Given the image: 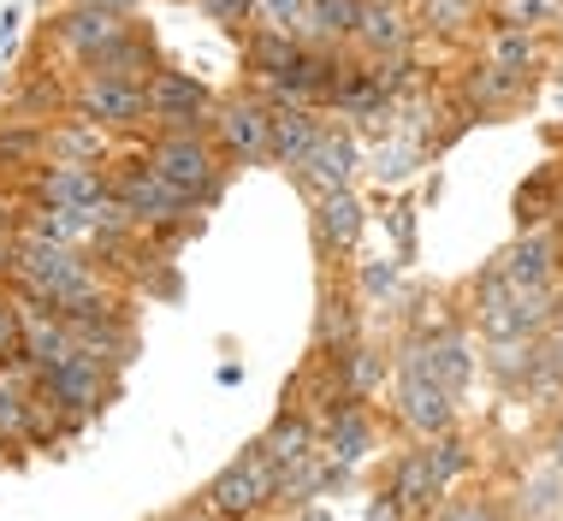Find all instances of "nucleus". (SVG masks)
<instances>
[{"instance_id":"obj_1","label":"nucleus","mask_w":563,"mask_h":521,"mask_svg":"<svg viewBox=\"0 0 563 521\" xmlns=\"http://www.w3.org/2000/svg\"><path fill=\"white\" fill-rule=\"evenodd\" d=\"M119 367L113 362H101V356H89V350H71L66 362H54L48 374H36V397L59 415V426H84V421H96L101 409H108V397L119 391Z\"/></svg>"},{"instance_id":"obj_2","label":"nucleus","mask_w":563,"mask_h":521,"mask_svg":"<svg viewBox=\"0 0 563 521\" xmlns=\"http://www.w3.org/2000/svg\"><path fill=\"white\" fill-rule=\"evenodd\" d=\"M148 166L161 173V184H173L190 208H208L225 190V155L214 148L208 131H173L148 143Z\"/></svg>"},{"instance_id":"obj_3","label":"nucleus","mask_w":563,"mask_h":521,"mask_svg":"<svg viewBox=\"0 0 563 521\" xmlns=\"http://www.w3.org/2000/svg\"><path fill=\"white\" fill-rule=\"evenodd\" d=\"M391 374H398V421L409 439H439L456 426V397L439 386V379L421 367V344L404 339L398 356H391Z\"/></svg>"},{"instance_id":"obj_4","label":"nucleus","mask_w":563,"mask_h":521,"mask_svg":"<svg viewBox=\"0 0 563 521\" xmlns=\"http://www.w3.org/2000/svg\"><path fill=\"white\" fill-rule=\"evenodd\" d=\"M273 486H279V468L262 456V444H250L202 486V510H214L220 521H255L262 510H273Z\"/></svg>"},{"instance_id":"obj_5","label":"nucleus","mask_w":563,"mask_h":521,"mask_svg":"<svg viewBox=\"0 0 563 521\" xmlns=\"http://www.w3.org/2000/svg\"><path fill=\"white\" fill-rule=\"evenodd\" d=\"M108 184H113V202L136 225H190V213H196L173 184H161V173L148 166V148L131 160H108Z\"/></svg>"},{"instance_id":"obj_6","label":"nucleus","mask_w":563,"mask_h":521,"mask_svg":"<svg viewBox=\"0 0 563 521\" xmlns=\"http://www.w3.org/2000/svg\"><path fill=\"white\" fill-rule=\"evenodd\" d=\"M214 107H220V96L208 84H196L190 71L161 66L155 78H148V125H155L161 136H173V131H208Z\"/></svg>"},{"instance_id":"obj_7","label":"nucleus","mask_w":563,"mask_h":521,"mask_svg":"<svg viewBox=\"0 0 563 521\" xmlns=\"http://www.w3.org/2000/svg\"><path fill=\"white\" fill-rule=\"evenodd\" d=\"M71 113L101 125L108 136H131L148 125V84H119V78H84L71 84Z\"/></svg>"},{"instance_id":"obj_8","label":"nucleus","mask_w":563,"mask_h":521,"mask_svg":"<svg viewBox=\"0 0 563 521\" xmlns=\"http://www.w3.org/2000/svg\"><path fill=\"white\" fill-rule=\"evenodd\" d=\"M267 125H273V107L262 96H232L214 107V119H208V136H214V148L225 155V166H250V160H267Z\"/></svg>"},{"instance_id":"obj_9","label":"nucleus","mask_w":563,"mask_h":521,"mask_svg":"<svg viewBox=\"0 0 563 521\" xmlns=\"http://www.w3.org/2000/svg\"><path fill=\"white\" fill-rule=\"evenodd\" d=\"M30 196L36 208H108L113 202V184H108V166H36L30 173Z\"/></svg>"},{"instance_id":"obj_10","label":"nucleus","mask_w":563,"mask_h":521,"mask_svg":"<svg viewBox=\"0 0 563 521\" xmlns=\"http://www.w3.org/2000/svg\"><path fill=\"white\" fill-rule=\"evenodd\" d=\"M297 190L309 196H327V190H350V178H356V136H350L344 125H327L321 143L309 148V160L297 166Z\"/></svg>"},{"instance_id":"obj_11","label":"nucleus","mask_w":563,"mask_h":521,"mask_svg":"<svg viewBox=\"0 0 563 521\" xmlns=\"http://www.w3.org/2000/svg\"><path fill=\"white\" fill-rule=\"evenodd\" d=\"M475 326H481L486 344L534 339V332H528V320H522V297H516V285H510L498 267H486L481 285H475Z\"/></svg>"},{"instance_id":"obj_12","label":"nucleus","mask_w":563,"mask_h":521,"mask_svg":"<svg viewBox=\"0 0 563 521\" xmlns=\"http://www.w3.org/2000/svg\"><path fill=\"white\" fill-rule=\"evenodd\" d=\"M125 19H113V12H96V7H71V12H59V19L48 24V36H54V48L59 54H71L78 66H89L96 54H108L119 36H125Z\"/></svg>"},{"instance_id":"obj_13","label":"nucleus","mask_w":563,"mask_h":521,"mask_svg":"<svg viewBox=\"0 0 563 521\" xmlns=\"http://www.w3.org/2000/svg\"><path fill=\"white\" fill-rule=\"evenodd\" d=\"M558 255H563V232H545V225H528L522 237L510 243L505 255L493 260L498 273L516 290H534V285H558Z\"/></svg>"},{"instance_id":"obj_14","label":"nucleus","mask_w":563,"mask_h":521,"mask_svg":"<svg viewBox=\"0 0 563 521\" xmlns=\"http://www.w3.org/2000/svg\"><path fill=\"white\" fill-rule=\"evenodd\" d=\"M409 36H416V24H409L404 0H362V19H356L362 59H404Z\"/></svg>"},{"instance_id":"obj_15","label":"nucleus","mask_w":563,"mask_h":521,"mask_svg":"<svg viewBox=\"0 0 563 521\" xmlns=\"http://www.w3.org/2000/svg\"><path fill=\"white\" fill-rule=\"evenodd\" d=\"M24 302V297H19ZM78 339H71V320L48 309V302H24V367L30 374H48L54 362H66Z\"/></svg>"},{"instance_id":"obj_16","label":"nucleus","mask_w":563,"mask_h":521,"mask_svg":"<svg viewBox=\"0 0 563 521\" xmlns=\"http://www.w3.org/2000/svg\"><path fill=\"white\" fill-rule=\"evenodd\" d=\"M391 503H398V516L404 521H421V516H433V503L445 498V486H439V474L428 463V444L416 439V451H404L398 456V468H391Z\"/></svg>"},{"instance_id":"obj_17","label":"nucleus","mask_w":563,"mask_h":521,"mask_svg":"<svg viewBox=\"0 0 563 521\" xmlns=\"http://www.w3.org/2000/svg\"><path fill=\"white\" fill-rule=\"evenodd\" d=\"M327 119L321 107H273V125H267V160H279L285 173H297L309 160V148L321 143Z\"/></svg>"},{"instance_id":"obj_18","label":"nucleus","mask_w":563,"mask_h":521,"mask_svg":"<svg viewBox=\"0 0 563 521\" xmlns=\"http://www.w3.org/2000/svg\"><path fill=\"white\" fill-rule=\"evenodd\" d=\"M416 344H421V367H428V374H433L451 397H463L468 386H475L481 356H475V339H468L463 326L439 332V339H416Z\"/></svg>"},{"instance_id":"obj_19","label":"nucleus","mask_w":563,"mask_h":521,"mask_svg":"<svg viewBox=\"0 0 563 521\" xmlns=\"http://www.w3.org/2000/svg\"><path fill=\"white\" fill-rule=\"evenodd\" d=\"M362 232H368V213H362V202H356L350 190L314 196V237H321V250H332V255H356Z\"/></svg>"},{"instance_id":"obj_20","label":"nucleus","mask_w":563,"mask_h":521,"mask_svg":"<svg viewBox=\"0 0 563 521\" xmlns=\"http://www.w3.org/2000/svg\"><path fill=\"white\" fill-rule=\"evenodd\" d=\"M48 160H59V166H108L113 160V136L101 125H89V119H78V113H66V119L48 125Z\"/></svg>"},{"instance_id":"obj_21","label":"nucleus","mask_w":563,"mask_h":521,"mask_svg":"<svg viewBox=\"0 0 563 521\" xmlns=\"http://www.w3.org/2000/svg\"><path fill=\"white\" fill-rule=\"evenodd\" d=\"M374 451V415H368V403H350V409H339L332 421H321V456L332 468H356L362 456Z\"/></svg>"},{"instance_id":"obj_22","label":"nucleus","mask_w":563,"mask_h":521,"mask_svg":"<svg viewBox=\"0 0 563 521\" xmlns=\"http://www.w3.org/2000/svg\"><path fill=\"white\" fill-rule=\"evenodd\" d=\"M255 444H262V456L273 468H291V463H302V456L321 451V426H314V415H302V409H279Z\"/></svg>"},{"instance_id":"obj_23","label":"nucleus","mask_w":563,"mask_h":521,"mask_svg":"<svg viewBox=\"0 0 563 521\" xmlns=\"http://www.w3.org/2000/svg\"><path fill=\"white\" fill-rule=\"evenodd\" d=\"M161 71V54H155V42L143 36V30H125V36L113 42L108 54H96L84 66V78H119V84H148Z\"/></svg>"},{"instance_id":"obj_24","label":"nucleus","mask_w":563,"mask_h":521,"mask_svg":"<svg viewBox=\"0 0 563 521\" xmlns=\"http://www.w3.org/2000/svg\"><path fill=\"white\" fill-rule=\"evenodd\" d=\"M30 421H36V374L24 362L0 367V444H30Z\"/></svg>"},{"instance_id":"obj_25","label":"nucleus","mask_w":563,"mask_h":521,"mask_svg":"<svg viewBox=\"0 0 563 521\" xmlns=\"http://www.w3.org/2000/svg\"><path fill=\"white\" fill-rule=\"evenodd\" d=\"M332 480H339V468H332L321 451H314V456H302V463L279 468V486H273V510H291V516L314 510V498H321Z\"/></svg>"},{"instance_id":"obj_26","label":"nucleus","mask_w":563,"mask_h":521,"mask_svg":"<svg viewBox=\"0 0 563 521\" xmlns=\"http://www.w3.org/2000/svg\"><path fill=\"white\" fill-rule=\"evenodd\" d=\"M302 48H309L302 36H279V30H255V36H250V48H243V59H250L255 84L273 89V84H285V78H291V66L302 59Z\"/></svg>"},{"instance_id":"obj_27","label":"nucleus","mask_w":563,"mask_h":521,"mask_svg":"<svg viewBox=\"0 0 563 521\" xmlns=\"http://www.w3.org/2000/svg\"><path fill=\"white\" fill-rule=\"evenodd\" d=\"M339 379H344V397H350V403H368V397H379V386L391 379V356L356 339L350 350H339Z\"/></svg>"},{"instance_id":"obj_28","label":"nucleus","mask_w":563,"mask_h":521,"mask_svg":"<svg viewBox=\"0 0 563 521\" xmlns=\"http://www.w3.org/2000/svg\"><path fill=\"white\" fill-rule=\"evenodd\" d=\"M356 19H362V0H309L302 42H314V48H344V42H356Z\"/></svg>"},{"instance_id":"obj_29","label":"nucleus","mask_w":563,"mask_h":521,"mask_svg":"<svg viewBox=\"0 0 563 521\" xmlns=\"http://www.w3.org/2000/svg\"><path fill=\"white\" fill-rule=\"evenodd\" d=\"M486 0H416V30H433V36H468L481 24Z\"/></svg>"},{"instance_id":"obj_30","label":"nucleus","mask_w":563,"mask_h":521,"mask_svg":"<svg viewBox=\"0 0 563 521\" xmlns=\"http://www.w3.org/2000/svg\"><path fill=\"white\" fill-rule=\"evenodd\" d=\"M327 344H332V356L356 344V302L350 297H327L321 320H314V350H327Z\"/></svg>"},{"instance_id":"obj_31","label":"nucleus","mask_w":563,"mask_h":521,"mask_svg":"<svg viewBox=\"0 0 563 521\" xmlns=\"http://www.w3.org/2000/svg\"><path fill=\"white\" fill-rule=\"evenodd\" d=\"M534 36H528V24H493V59L486 66H505V71H528L534 66Z\"/></svg>"},{"instance_id":"obj_32","label":"nucleus","mask_w":563,"mask_h":521,"mask_svg":"<svg viewBox=\"0 0 563 521\" xmlns=\"http://www.w3.org/2000/svg\"><path fill=\"white\" fill-rule=\"evenodd\" d=\"M421 444H428V463H433V474H439V486H445V492L463 480L468 468H475V456H468V444L456 439V433H439V439H421Z\"/></svg>"},{"instance_id":"obj_33","label":"nucleus","mask_w":563,"mask_h":521,"mask_svg":"<svg viewBox=\"0 0 563 521\" xmlns=\"http://www.w3.org/2000/svg\"><path fill=\"white\" fill-rule=\"evenodd\" d=\"M510 96H522V71H505V66L468 71V101H475V107H498Z\"/></svg>"},{"instance_id":"obj_34","label":"nucleus","mask_w":563,"mask_h":521,"mask_svg":"<svg viewBox=\"0 0 563 521\" xmlns=\"http://www.w3.org/2000/svg\"><path fill=\"white\" fill-rule=\"evenodd\" d=\"M24 362V302L12 285H0V367Z\"/></svg>"},{"instance_id":"obj_35","label":"nucleus","mask_w":563,"mask_h":521,"mask_svg":"<svg viewBox=\"0 0 563 521\" xmlns=\"http://www.w3.org/2000/svg\"><path fill=\"white\" fill-rule=\"evenodd\" d=\"M255 30H279V36H302L309 24V0H255Z\"/></svg>"},{"instance_id":"obj_36","label":"nucleus","mask_w":563,"mask_h":521,"mask_svg":"<svg viewBox=\"0 0 563 521\" xmlns=\"http://www.w3.org/2000/svg\"><path fill=\"white\" fill-rule=\"evenodd\" d=\"M356 290L368 302L391 297V290H398V267H391V260H362V267H356Z\"/></svg>"},{"instance_id":"obj_37","label":"nucleus","mask_w":563,"mask_h":521,"mask_svg":"<svg viewBox=\"0 0 563 521\" xmlns=\"http://www.w3.org/2000/svg\"><path fill=\"white\" fill-rule=\"evenodd\" d=\"M545 196H552V173H540V178L528 184L522 196H516V220H522V232H528V225H540V220H545Z\"/></svg>"},{"instance_id":"obj_38","label":"nucleus","mask_w":563,"mask_h":521,"mask_svg":"<svg viewBox=\"0 0 563 521\" xmlns=\"http://www.w3.org/2000/svg\"><path fill=\"white\" fill-rule=\"evenodd\" d=\"M196 7H202L220 30H243L255 19V0H196Z\"/></svg>"},{"instance_id":"obj_39","label":"nucleus","mask_w":563,"mask_h":521,"mask_svg":"<svg viewBox=\"0 0 563 521\" xmlns=\"http://www.w3.org/2000/svg\"><path fill=\"white\" fill-rule=\"evenodd\" d=\"M552 492H563V474L558 468H545L534 486H528V516H545V510H558V498Z\"/></svg>"},{"instance_id":"obj_40","label":"nucleus","mask_w":563,"mask_h":521,"mask_svg":"<svg viewBox=\"0 0 563 521\" xmlns=\"http://www.w3.org/2000/svg\"><path fill=\"white\" fill-rule=\"evenodd\" d=\"M439 521H505V516H498V503H486V498H463V503H451Z\"/></svg>"},{"instance_id":"obj_41","label":"nucleus","mask_w":563,"mask_h":521,"mask_svg":"<svg viewBox=\"0 0 563 521\" xmlns=\"http://www.w3.org/2000/svg\"><path fill=\"white\" fill-rule=\"evenodd\" d=\"M540 344H545V356H552V367L563 374V314L552 320V326H545V339H540Z\"/></svg>"},{"instance_id":"obj_42","label":"nucleus","mask_w":563,"mask_h":521,"mask_svg":"<svg viewBox=\"0 0 563 521\" xmlns=\"http://www.w3.org/2000/svg\"><path fill=\"white\" fill-rule=\"evenodd\" d=\"M78 7H96V12H113V19H131L143 0H78Z\"/></svg>"},{"instance_id":"obj_43","label":"nucleus","mask_w":563,"mask_h":521,"mask_svg":"<svg viewBox=\"0 0 563 521\" xmlns=\"http://www.w3.org/2000/svg\"><path fill=\"white\" fill-rule=\"evenodd\" d=\"M545 451H552V468L563 474V415H558V426H552V439H545Z\"/></svg>"},{"instance_id":"obj_44","label":"nucleus","mask_w":563,"mask_h":521,"mask_svg":"<svg viewBox=\"0 0 563 521\" xmlns=\"http://www.w3.org/2000/svg\"><path fill=\"white\" fill-rule=\"evenodd\" d=\"M173 521H220V516H214V510H202V503H196V510H178Z\"/></svg>"},{"instance_id":"obj_45","label":"nucleus","mask_w":563,"mask_h":521,"mask_svg":"<svg viewBox=\"0 0 563 521\" xmlns=\"http://www.w3.org/2000/svg\"><path fill=\"white\" fill-rule=\"evenodd\" d=\"M302 521H332L327 510H302Z\"/></svg>"},{"instance_id":"obj_46","label":"nucleus","mask_w":563,"mask_h":521,"mask_svg":"<svg viewBox=\"0 0 563 521\" xmlns=\"http://www.w3.org/2000/svg\"><path fill=\"white\" fill-rule=\"evenodd\" d=\"M558 232H563V196H558Z\"/></svg>"},{"instance_id":"obj_47","label":"nucleus","mask_w":563,"mask_h":521,"mask_svg":"<svg viewBox=\"0 0 563 521\" xmlns=\"http://www.w3.org/2000/svg\"><path fill=\"white\" fill-rule=\"evenodd\" d=\"M291 521H302V516H291Z\"/></svg>"}]
</instances>
